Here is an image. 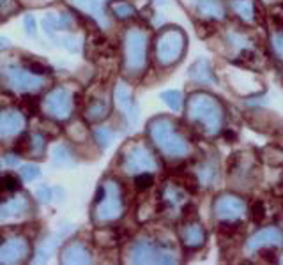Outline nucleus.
Here are the masks:
<instances>
[{
    "instance_id": "21",
    "label": "nucleus",
    "mask_w": 283,
    "mask_h": 265,
    "mask_svg": "<svg viewBox=\"0 0 283 265\" xmlns=\"http://www.w3.org/2000/svg\"><path fill=\"white\" fill-rule=\"evenodd\" d=\"M53 156H55V161H59V163H66L68 157H69V154L64 147H57V149L53 150Z\"/></svg>"
},
{
    "instance_id": "6",
    "label": "nucleus",
    "mask_w": 283,
    "mask_h": 265,
    "mask_svg": "<svg viewBox=\"0 0 283 265\" xmlns=\"http://www.w3.org/2000/svg\"><path fill=\"white\" fill-rule=\"evenodd\" d=\"M126 43H128V64H130V67H140L142 62H143V52H145L143 36L140 32H131Z\"/></svg>"
},
{
    "instance_id": "14",
    "label": "nucleus",
    "mask_w": 283,
    "mask_h": 265,
    "mask_svg": "<svg viewBox=\"0 0 283 265\" xmlns=\"http://www.w3.org/2000/svg\"><path fill=\"white\" fill-rule=\"evenodd\" d=\"M154 182V177L150 175V173H142V175H138L137 179H135V184H137L138 189H147L150 188Z\"/></svg>"
},
{
    "instance_id": "2",
    "label": "nucleus",
    "mask_w": 283,
    "mask_h": 265,
    "mask_svg": "<svg viewBox=\"0 0 283 265\" xmlns=\"http://www.w3.org/2000/svg\"><path fill=\"white\" fill-rule=\"evenodd\" d=\"M106 198H103L99 201V207H97V217L99 219H113L117 217L122 210V203L121 198H119V189L117 186L110 182L108 188H106Z\"/></svg>"
},
{
    "instance_id": "15",
    "label": "nucleus",
    "mask_w": 283,
    "mask_h": 265,
    "mask_svg": "<svg viewBox=\"0 0 283 265\" xmlns=\"http://www.w3.org/2000/svg\"><path fill=\"white\" fill-rule=\"evenodd\" d=\"M96 138H97V141L103 145V147H106V145L112 141V131H110V129H106V128H99L96 131Z\"/></svg>"
},
{
    "instance_id": "18",
    "label": "nucleus",
    "mask_w": 283,
    "mask_h": 265,
    "mask_svg": "<svg viewBox=\"0 0 283 265\" xmlns=\"http://www.w3.org/2000/svg\"><path fill=\"white\" fill-rule=\"evenodd\" d=\"M23 25H25V30H27V34H30V36H34V34H36V20H34L32 14H27V16H25Z\"/></svg>"
},
{
    "instance_id": "1",
    "label": "nucleus",
    "mask_w": 283,
    "mask_h": 265,
    "mask_svg": "<svg viewBox=\"0 0 283 265\" xmlns=\"http://www.w3.org/2000/svg\"><path fill=\"white\" fill-rule=\"evenodd\" d=\"M71 110V99L64 88H57L45 99V112L55 119H66Z\"/></svg>"
},
{
    "instance_id": "13",
    "label": "nucleus",
    "mask_w": 283,
    "mask_h": 265,
    "mask_svg": "<svg viewBox=\"0 0 283 265\" xmlns=\"http://www.w3.org/2000/svg\"><path fill=\"white\" fill-rule=\"evenodd\" d=\"M186 244H200L204 241V232L198 226L195 228H188V235H186Z\"/></svg>"
},
{
    "instance_id": "23",
    "label": "nucleus",
    "mask_w": 283,
    "mask_h": 265,
    "mask_svg": "<svg viewBox=\"0 0 283 265\" xmlns=\"http://www.w3.org/2000/svg\"><path fill=\"white\" fill-rule=\"evenodd\" d=\"M34 147H36L37 152H41V150L45 149V140L41 136H34Z\"/></svg>"
},
{
    "instance_id": "9",
    "label": "nucleus",
    "mask_w": 283,
    "mask_h": 265,
    "mask_svg": "<svg viewBox=\"0 0 283 265\" xmlns=\"http://www.w3.org/2000/svg\"><path fill=\"white\" fill-rule=\"evenodd\" d=\"M89 253L87 249L80 244H73L69 246L64 251V262L66 264H83V262H89Z\"/></svg>"
},
{
    "instance_id": "17",
    "label": "nucleus",
    "mask_w": 283,
    "mask_h": 265,
    "mask_svg": "<svg viewBox=\"0 0 283 265\" xmlns=\"http://www.w3.org/2000/svg\"><path fill=\"white\" fill-rule=\"evenodd\" d=\"M4 189L7 191H18L20 189V181L14 175H5L4 177Z\"/></svg>"
},
{
    "instance_id": "27",
    "label": "nucleus",
    "mask_w": 283,
    "mask_h": 265,
    "mask_svg": "<svg viewBox=\"0 0 283 265\" xmlns=\"http://www.w3.org/2000/svg\"><path fill=\"white\" fill-rule=\"evenodd\" d=\"M276 43H278V44H276V48H278V50H280V52H282V53H283V37H280V39H278V41H276Z\"/></svg>"
},
{
    "instance_id": "24",
    "label": "nucleus",
    "mask_w": 283,
    "mask_h": 265,
    "mask_svg": "<svg viewBox=\"0 0 283 265\" xmlns=\"http://www.w3.org/2000/svg\"><path fill=\"white\" fill-rule=\"evenodd\" d=\"M5 163L11 166H16L18 165V157L16 156H12V154H9V156H5Z\"/></svg>"
},
{
    "instance_id": "16",
    "label": "nucleus",
    "mask_w": 283,
    "mask_h": 265,
    "mask_svg": "<svg viewBox=\"0 0 283 265\" xmlns=\"http://www.w3.org/2000/svg\"><path fill=\"white\" fill-rule=\"evenodd\" d=\"M163 99H166V103L174 110H179V106H181V94L179 92H165Z\"/></svg>"
},
{
    "instance_id": "26",
    "label": "nucleus",
    "mask_w": 283,
    "mask_h": 265,
    "mask_svg": "<svg viewBox=\"0 0 283 265\" xmlns=\"http://www.w3.org/2000/svg\"><path fill=\"white\" fill-rule=\"evenodd\" d=\"M9 46V41L5 39V37H0V50L2 48H7Z\"/></svg>"
},
{
    "instance_id": "25",
    "label": "nucleus",
    "mask_w": 283,
    "mask_h": 265,
    "mask_svg": "<svg viewBox=\"0 0 283 265\" xmlns=\"http://www.w3.org/2000/svg\"><path fill=\"white\" fill-rule=\"evenodd\" d=\"M30 69H32L36 74H43V72L46 71V69L43 67V66H39V64H32V66H30Z\"/></svg>"
},
{
    "instance_id": "20",
    "label": "nucleus",
    "mask_w": 283,
    "mask_h": 265,
    "mask_svg": "<svg viewBox=\"0 0 283 265\" xmlns=\"http://www.w3.org/2000/svg\"><path fill=\"white\" fill-rule=\"evenodd\" d=\"M37 198H39L41 201H45V203H48V201L52 200V189L46 188V186L39 188V189H37Z\"/></svg>"
},
{
    "instance_id": "12",
    "label": "nucleus",
    "mask_w": 283,
    "mask_h": 265,
    "mask_svg": "<svg viewBox=\"0 0 283 265\" xmlns=\"http://www.w3.org/2000/svg\"><path fill=\"white\" fill-rule=\"evenodd\" d=\"M20 173L27 182H32L34 179H37V177L41 175V168L37 165H25L21 166Z\"/></svg>"
},
{
    "instance_id": "7",
    "label": "nucleus",
    "mask_w": 283,
    "mask_h": 265,
    "mask_svg": "<svg viewBox=\"0 0 283 265\" xmlns=\"http://www.w3.org/2000/svg\"><path fill=\"white\" fill-rule=\"evenodd\" d=\"M25 210H27V200L25 198L18 197L9 201H4V203H0V221H7L11 217L21 216Z\"/></svg>"
},
{
    "instance_id": "19",
    "label": "nucleus",
    "mask_w": 283,
    "mask_h": 265,
    "mask_svg": "<svg viewBox=\"0 0 283 265\" xmlns=\"http://www.w3.org/2000/svg\"><path fill=\"white\" fill-rule=\"evenodd\" d=\"M264 214H266V210H264V203L262 201H257V203L253 205V219L259 223V221L264 219Z\"/></svg>"
},
{
    "instance_id": "11",
    "label": "nucleus",
    "mask_w": 283,
    "mask_h": 265,
    "mask_svg": "<svg viewBox=\"0 0 283 265\" xmlns=\"http://www.w3.org/2000/svg\"><path fill=\"white\" fill-rule=\"evenodd\" d=\"M73 4L83 11L92 12L96 18H101V0H73Z\"/></svg>"
},
{
    "instance_id": "10",
    "label": "nucleus",
    "mask_w": 283,
    "mask_h": 265,
    "mask_svg": "<svg viewBox=\"0 0 283 265\" xmlns=\"http://www.w3.org/2000/svg\"><path fill=\"white\" fill-rule=\"evenodd\" d=\"M266 241H275V242H282V237H280V233L275 232V230H267V232H260L259 235H255L253 239L250 241V248L255 249L257 246H262L266 244Z\"/></svg>"
},
{
    "instance_id": "5",
    "label": "nucleus",
    "mask_w": 283,
    "mask_h": 265,
    "mask_svg": "<svg viewBox=\"0 0 283 265\" xmlns=\"http://www.w3.org/2000/svg\"><path fill=\"white\" fill-rule=\"evenodd\" d=\"M25 119L16 110H4L0 112V138H7L16 134L23 129Z\"/></svg>"
},
{
    "instance_id": "4",
    "label": "nucleus",
    "mask_w": 283,
    "mask_h": 265,
    "mask_svg": "<svg viewBox=\"0 0 283 265\" xmlns=\"http://www.w3.org/2000/svg\"><path fill=\"white\" fill-rule=\"evenodd\" d=\"M28 255V244L23 239H11L0 246V264H18Z\"/></svg>"
},
{
    "instance_id": "3",
    "label": "nucleus",
    "mask_w": 283,
    "mask_h": 265,
    "mask_svg": "<svg viewBox=\"0 0 283 265\" xmlns=\"http://www.w3.org/2000/svg\"><path fill=\"white\" fill-rule=\"evenodd\" d=\"M5 76H7V81L11 83L12 88L16 90H36L37 87L43 85V80L34 74H30L28 71L20 67H7L5 69Z\"/></svg>"
},
{
    "instance_id": "28",
    "label": "nucleus",
    "mask_w": 283,
    "mask_h": 265,
    "mask_svg": "<svg viewBox=\"0 0 283 265\" xmlns=\"http://www.w3.org/2000/svg\"><path fill=\"white\" fill-rule=\"evenodd\" d=\"M0 191H4V177H0Z\"/></svg>"
},
{
    "instance_id": "22",
    "label": "nucleus",
    "mask_w": 283,
    "mask_h": 265,
    "mask_svg": "<svg viewBox=\"0 0 283 265\" xmlns=\"http://www.w3.org/2000/svg\"><path fill=\"white\" fill-rule=\"evenodd\" d=\"M115 14L117 16H121V18H126V16H131L133 14V9L130 7V5H115Z\"/></svg>"
},
{
    "instance_id": "8",
    "label": "nucleus",
    "mask_w": 283,
    "mask_h": 265,
    "mask_svg": "<svg viewBox=\"0 0 283 265\" xmlns=\"http://www.w3.org/2000/svg\"><path fill=\"white\" fill-rule=\"evenodd\" d=\"M150 168L152 166V159L150 156L142 149H135L128 157V168L130 170H140V168Z\"/></svg>"
}]
</instances>
